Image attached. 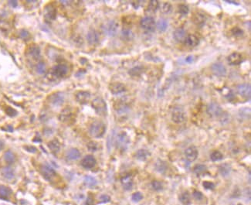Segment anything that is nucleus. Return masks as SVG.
<instances>
[{
	"instance_id": "obj_49",
	"label": "nucleus",
	"mask_w": 251,
	"mask_h": 205,
	"mask_svg": "<svg viewBox=\"0 0 251 205\" xmlns=\"http://www.w3.org/2000/svg\"><path fill=\"white\" fill-rule=\"evenodd\" d=\"M114 141H115V139H114V133H112L111 134V136L108 137V150H111V146H112V145H113V143L114 142Z\"/></svg>"
},
{
	"instance_id": "obj_53",
	"label": "nucleus",
	"mask_w": 251,
	"mask_h": 205,
	"mask_svg": "<svg viewBox=\"0 0 251 205\" xmlns=\"http://www.w3.org/2000/svg\"><path fill=\"white\" fill-rule=\"evenodd\" d=\"M86 205H94V199H93V198L91 196H88V198H87V201H86Z\"/></svg>"
},
{
	"instance_id": "obj_8",
	"label": "nucleus",
	"mask_w": 251,
	"mask_h": 205,
	"mask_svg": "<svg viewBox=\"0 0 251 205\" xmlns=\"http://www.w3.org/2000/svg\"><path fill=\"white\" fill-rule=\"evenodd\" d=\"M44 17L47 21H53L57 17V9L52 3L46 6L44 9Z\"/></svg>"
},
{
	"instance_id": "obj_40",
	"label": "nucleus",
	"mask_w": 251,
	"mask_h": 205,
	"mask_svg": "<svg viewBox=\"0 0 251 205\" xmlns=\"http://www.w3.org/2000/svg\"><path fill=\"white\" fill-rule=\"evenodd\" d=\"M144 69L141 66H137L134 67V68H131L129 71V74L131 76H139L142 74L143 72Z\"/></svg>"
},
{
	"instance_id": "obj_35",
	"label": "nucleus",
	"mask_w": 251,
	"mask_h": 205,
	"mask_svg": "<svg viewBox=\"0 0 251 205\" xmlns=\"http://www.w3.org/2000/svg\"><path fill=\"white\" fill-rule=\"evenodd\" d=\"M134 35L131 29H124L121 32V37L124 39L125 40H127V41H129V40H133L134 38Z\"/></svg>"
},
{
	"instance_id": "obj_17",
	"label": "nucleus",
	"mask_w": 251,
	"mask_h": 205,
	"mask_svg": "<svg viewBox=\"0 0 251 205\" xmlns=\"http://www.w3.org/2000/svg\"><path fill=\"white\" fill-rule=\"evenodd\" d=\"M87 40L88 43L91 45L97 44L99 42V40H100L98 33L95 29H91V30H89V32L87 33Z\"/></svg>"
},
{
	"instance_id": "obj_13",
	"label": "nucleus",
	"mask_w": 251,
	"mask_h": 205,
	"mask_svg": "<svg viewBox=\"0 0 251 205\" xmlns=\"http://www.w3.org/2000/svg\"><path fill=\"white\" fill-rule=\"evenodd\" d=\"M237 92L245 98H250L251 88L250 84H241L237 86Z\"/></svg>"
},
{
	"instance_id": "obj_27",
	"label": "nucleus",
	"mask_w": 251,
	"mask_h": 205,
	"mask_svg": "<svg viewBox=\"0 0 251 205\" xmlns=\"http://www.w3.org/2000/svg\"><path fill=\"white\" fill-rule=\"evenodd\" d=\"M155 170L160 173H165L168 170V165L166 163L161 159H158L155 163Z\"/></svg>"
},
{
	"instance_id": "obj_7",
	"label": "nucleus",
	"mask_w": 251,
	"mask_h": 205,
	"mask_svg": "<svg viewBox=\"0 0 251 205\" xmlns=\"http://www.w3.org/2000/svg\"><path fill=\"white\" fill-rule=\"evenodd\" d=\"M206 111L208 114L212 117H219V116H223V113L222 108L215 102L209 104Z\"/></svg>"
},
{
	"instance_id": "obj_18",
	"label": "nucleus",
	"mask_w": 251,
	"mask_h": 205,
	"mask_svg": "<svg viewBox=\"0 0 251 205\" xmlns=\"http://www.w3.org/2000/svg\"><path fill=\"white\" fill-rule=\"evenodd\" d=\"M75 98L77 102H79L80 104H86L87 102H88V101L90 100L91 94H90V93L87 92V91H78V92H77Z\"/></svg>"
},
{
	"instance_id": "obj_14",
	"label": "nucleus",
	"mask_w": 251,
	"mask_h": 205,
	"mask_svg": "<svg viewBox=\"0 0 251 205\" xmlns=\"http://www.w3.org/2000/svg\"><path fill=\"white\" fill-rule=\"evenodd\" d=\"M48 100L50 102L51 104L54 105H60L63 103L64 102V96L62 93L57 92L53 93L51 95L49 96Z\"/></svg>"
},
{
	"instance_id": "obj_47",
	"label": "nucleus",
	"mask_w": 251,
	"mask_h": 205,
	"mask_svg": "<svg viewBox=\"0 0 251 205\" xmlns=\"http://www.w3.org/2000/svg\"><path fill=\"white\" fill-rule=\"evenodd\" d=\"M87 149L89 151L95 152L97 151V149H98V145H97V142H90L89 143L87 144Z\"/></svg>"
},
{
	"instance_id": "obj_58",
	"label": "nucleus",
	"mask_w": 251,
	"mask_h": 205,
	"mask_svg": "<svg viewBox=\"0 0 251 205\" xmlns=\"http://www.w3.org/2000/svg\"><path fill=\"white\" fill-rule=\"evenodd\" d=\"M6 131L12 132V127L10 126V125H8V126H6Z\"/></svg>"
},
{
	"instance_id": "obj_38",
	"label": "nucleus",
	"mask_w": 251,
	"mask_h": 205,
	"mask_svg": "<svg viewBox=\"0 0 251 205\" xmlns=\"http://www.w3.org/2000/svg\"><path fill=\"white\" fill-rule=\"evenodd\" d=\"M159 2L156 1V0H152V1L150 2L149 4H148L147 10H148V12H151V13H154V12H155L156 11H157V9H159Z\"/></svg>"
},
{
	"instance_id": "obj_51",
	"label": "nucleus",
	"mask_w": 251,
	"mask_h": 205,
	"mask_svg": "<svg viewBox=\"0 0 251 205\" xmlns=\"http://www.w3.org/2000/svg\"><path fill=\"white\" fill-rule=\"evenodd\" d=\"M99 200H100V203H101V204H104V203L109 202V201H111V198H110L108 195L103 194L100 197Z\"/></svg>"
},
{
	"instance_id": "obj_3",
	"label": "nucleus",
	"mask_w": 251,
	"mask_h": 205,
	"mask_svg": "<svg viewBox=\"0 0 251 205\" xmlns=\"http://www.w3.org/2000/svg\"><path fill=\"white\" fill-rule=\"evenodd\" d=\"M116 146L121 151H125L128 149L130 143V139L128 135L125 133H121L116 136Z\"/></svg>"
},
{
	"instance_id": "obj_50",
	"label": "nucleus",
	"mask_w": 251,
	"mask_h": 205,
	"mask_svg": "<svg viewBox=\"0 0 251 205\" xmlns=\"http://www.w3.org/2000/svg\"><path fill=\"white\" fill-rule=\"evenodd\" d=\"M193 197H194V198L196 201H202L204 198L202 193H201L200 191H197V190L194 191V193H193Z\"/></svg>"
},
{
	"instance_id": "obj_25",
	"label": "nucleus",
	"mask_w": 251,
	"mask_h": 205,
	"mask_svg": "<svg viewBox=\"0 0 251 205\" xmlns=\"http://www.w3.org/2000/svg\"><path fill=\"white\" fill-rule=\"evenodd\" d=\"M150 156H151V153L147 150H144V149L138 150L137 153H135V157L141 161H145Z\"/></svg>"
},
{
	"instance_id": "obj_30",
	"label": "nucleus",
	"mask_w": 251,
	"mask_h": 205,
	"mask_svg": "<svg viewBox=\"0 0 251 205\" xmlns=\"http://www.w3.org/2000/svg\"><path fill=\"white\" fill-rule=\"evenodd\" d=\"M193 22L196 23L197 26H202L203 24H205L206 23V16L202 14L199 13V12H197V13L193 15Z\"/></svg>"
},
{
	"instance_id": "obj_60",
	"label": "nucleus",
	"mask_w": 251,
	"mask_h": 205,
	"mask_svg": "<svg viewBox=\"0 0 251 205\" xmlns=\"http://www.w3.org/2000/svg\"><path fill=\"white\" fill-rule=\"evenodd\" d=\"M237 205H243V204H238Z\"/></svg>"
},
{
	"instance_id": "obj_59",
	"label": "nucleus",
	"mask_w": 251,
	"mask_h": 205,
	"mask_svg": "<svg viewBox=\"0 0 251 205\" xmlns=\"http://www.w3.org/2000/svg\"><path fill=\"white\" fill-rule=\"evenodd\" d=\"M3 146H4V144L2 141H0V150H2L3 149Z\"/></svg>"
},
{
	"instance_id": "obj_22",
	"label": "nucleus",
	"mask_w": 251,
	"mask_h": 205,
	"mask_svg": "<svg viewBox=\"0 0 251 205\" xmlns=\"http://www.w3.org/2000/svg\"><path fill=\"white\" fill-rule=\"evenodd\" d=\"M28 54L34 60H38L40 57V50L36 45H32L28 49Z\"/></svg>"
},
{
	"instance_id": "obj_33",
	"label": "nucleus",
	"mask_w": 251,
	"mask_h": 205,
	"mask_svg": "<svg viewBox=\"0 0 251 205\" xmlns=\"http://www.w3.org/2000/svg\"><path fill=\"white\" fill-rule=\"evenodd\" d=\"M219 170L220 174L222 175L223 177H227L228 176L230 173V171H231V167L230 165L227 164H223L222 165H220L219 167Z\"/></svg>"
},
{
	"instance_id": "obj_19",
	"label": "nucleus",
	"mask_w": 251,
	"mask_h": 205,
	"mask_svg": "<svg viewBox=\"0 0 251 205\" xmlns=\"http://www.w3.org/2000/svg\"><path fill=\"white\" fill-rule=\"evenodd\" d=\"M243 60L244 58H243L242 54L237 52L233 53L228 57V62L230 65L240 64V63H242Z\"/></svg>"
},
{
	"instance_id": "obj_26",
	"label": "nucleus",
	"mask_w": 251,
	"mask_h": 205,
	"mask_svg": "<svg viewBox=\"0 0 251 205\" xmlns=\"http://www.w3.org/2000/svg\"><path fill=\"white\" fill-rule=\"evenodd\" d=\"M48 147H49V150H50L52 153H57L60 151V144L59 142V141L57 139H54L53 140L49 141L48 142Z\"/></svg>"
},
{
	"instance_id": "obj_45",
	"label": "nucleus",
	"mask_w": 251,
	"mask_h": 205,
	"mask_svg": "<svg viewBox=\"0 0 251 205\" xmlns=\"http://www.w3.org/2000/svg\"><path fill=\"white\" fill-rule=\"evenodd\" d=\"M172 11V5L169 2L163 3L162 6V12L165 14H168Z\"/></svg>"
},
{
	"instance_id": "obj_43",
	"label": "nucleus",
	"mask_w": 251,
	"mask_h": 205,
	"mask_svg": "<svg viewBox=\"0 0 251 205\" xmlns=\"http://www.w3.org/2000/svg\"><path fill=\"white\" fill-rule=\"evenodd\" d=\"M151 185L153 190H155V191H160V190H162L163 189V185H162V184L160 181H153L151 182Z\"/></svg>"
},
{
	"instance_id": "obj_6",
	"label": "nucleus",
	"mask_w": 251,
	"mask_h": 205,
	"mask_svg": "<svg viewBox=\"0 0 251 205\" xmlns=\"http://www.w3.org/2000/svg\"><path fill=\"white\" fill-rule=\"evenodd\" d=\"M141 26L147 32H152L155 28V22L152 16L147 15L141 20Z\"/></svg>"
},
{
	"instance_id": "obj_10",
	"label": "nucleus",
	"mask_w": 251,
	"mask_h": 205,
	"mask_svg": "<svg viewBox=\"0 0 251 205\" xmlns=\"http://www.w3.org/2000/svg\"><path fill=\"white\" fill-rule=\"evenodd\" d=\"M41 173L43 174V177L48 181H50L56 175V173L53 169L50 166L48 165V164H44V165L42 166Z\"/></svg>"
},
{
	"instance_id": "obj_12",
	"label": "nucleus",
	"mask_w": 251,
	"mask_h": 205,
	"mask_svg": "<svg viewBox=\"0 0 251 205\" xmlns=\"http://www.w3.org/2000/svg\"><path fill=\"white\" fill-rule=\"evenodd\" d=\"M211 70L213 74L218 77H223L227 74V69L221 63H215L211 66Z\"/></svg>"
},
{
	"instance_id": "obj_46",
	"label": "nucleus",
	"mask_w": 251,
	"mask_h": 205,
	"mask_svg": "<svg viewBox=\"0 0 251 205\" xmlns=\"http://www.w3.org/2000/svg\"><path fill=\"white\" fill-rule=\"evenodd\" d=\"M131 199L134 202H139V201H142L143 199V195L142 194V193L140 192H136V193L133 194L132 197H131Z\"/></svg>"
},
{
	"instance_id": "obj_20",
	"label": "nucleus",
	"mask_w": 251,
	"mask_h": 205,
	"mask_svg": "<svg viewBox=\"0 0 251 205\" xmlns=\"http://www.w3.org/2000/svg\"><path fill=\"white\" fill-rule=\"evenodd\" d=\"M121 182L123 188L125 190H130L132 189L133 187V179L131 175H126L124 176L121 179Z\"/></svg>"
},
{
	"instance_id": "obj_37",
	"label": "nucleus",
	"mask_w": 251,
	"mask_h": 205,
	"mask_svg": "<svg viewBox=\"0 0 251 205\" xmlns=\"http://www.w3.org/2000/svg\"><path fill=\"white\" fill-rule=\"evenodd\" d=\"M11 193L12 191L9 187L6 186H0V197L2 198H5V199L8 198L11 195Z\"/></svg>"
},
{
	"instance_id": "obj_42",
	"label": "nucleus",
	"mask_w": 251,
	"mask_h": 205,
	"mask_svg": "<svg viewBox=\"0 0 251 205\" xmlns=\"http://www.w3.org/2000/svg\"><path fill=\"white\" fill-rule=\"evenodd\" d=\"M36 72L40 74H45L46 71V64H45L43 62H39L36 64Z\"/></svg>"
},
{
	"instance_id": "obj_21",
	"label": "nucleus",
	"mask_w": 251,
	"mask_h": 205,
	"mask_svg": "<svg viewBox=\"0 0 251 205\" xmlns=\"http://www.w3.org/2000/svg\"><path fill=\"white\" fill-rule=\"evenodd\" d=\"M185 43L187 46H189V47H194V46H196L199 43V40L196 36L193 35V34H191V35H189L185 37Z\"/></svg>"
},
{
	"instance_id": "obj_24",
	"label": "nucleus",
	"mask_w": 251,
	"mask_h": 205,
	"mask_svg": "<svg viewBox=\"0 0 251 205\" xmlns=\"http://www.w3.org/2000/svg\"><path fill=\"white\" fill-rule=\"evenodd\" d=\"M185 37H186V31L184 29H182V28L177 29L174 32V38L177 41H183V40H185Z\"/></svg>"
},
{
	"instance_id": "obj_5",
	"label": "nucleus",
	"mask_w": 251,
	"mask_h": 205,
	"mask_svg": "<svg viewBox=\"0 0 251 205\" xmlns=\"http://www.w3.org/2000/svg\"><path fill=\"white\" fill-rule=\"evenodd\" d=\"M118 29V23L114 20H111L105 23L103 26V30L105 34L109 37H114L116 35Z\"/></svg>"
},
{
	"instance_id": "obj_11",
	"label": "nucleus",
	"mask_w": 251,
	"mask_h": 205,
	"mask_svg": "<svg viewBox=\"0 0 251 205\" xmlns=\"http://www.w3.org/2000/svg\"><path fill=\"white\" fill-rule=\"evenodd\" d=\"M199 155V152H198L197 148L196 146H189L187 148L185 151V159L189 161V162H193L196 160L198 157Z\"/></svg>"
},
{
	"instance_id": "obj_34",
	"label": "nucleus",
	"mask_w": 251,
	"mask_h": 205,
	"mask_svg": "<svg viewBox=\"0 0 251 205\" xmlns=\"http://www.w3.org/2000/svg\"><path fill=\"white\" fill-rule=\"evenodd\" d=\"M206 171H207L206 166L203 165V164H198V165H196L194 167V169H193V172H194L195 174H196L197 176H201V175L204 174Z\"/></svg>"
},
{
	"instance_id": "obj_44",
	"label": "nucleus",
	"mask_w": 251,
	"mask_h": 205,
	"mask_svg": "<svg viewBox=\"0 0 251 205\" xmlns=\"http://www.w3.org/2000/svg\"><path fill=\"white\" fill-rule=\"evenodd\" d=\"M179 12L181 15H186L189 13V9L188 6H186V5L181 4L179 6Z\"/></svg>"
},
{
	"instance_id": "obj_2",
	"label": "nucleus",
	"mask_w": 251,
	"mask_h": 205,
	"mask_svg": "<svg viewBox=\"0 0 251 205\" xmlns=\"http://www.w3.org/2000/svg\"><path fill=\"white\" fill-rule=\"evenodd\" d=\"M92 107L95 110L97 114L102 116H104L107 115V111H108L107 104L105 101L101 98L98 97L94 99L92 102Z\"/></svg>"
},
{
	"instance_id": "obj_31",
	"label": "nucleus",
	"mask_w": 251,
	"mask_h": 205,
	"mask_svg": "<svg viewBox=\"0 0 251 205\" xmlns=\"http://www.w3.org/2000/svg\"><path fill=\"white\" fill-rule=\"evenodd\" d=\"M179 198V201H180V202L182 203L183 205L191 204V203H192L191 197H190V194L187 191L183 192L182 194H181Z\"/></svg>"
},
{
	"instance_id": "obj_23",
	"label": "nucleus",
	"mask_w": 251,
	"mask_h": 205,
	"mask_svg": "<svg viewBox=\"0 0 251 205\" xmlns=\"http://www.w3.org/2000/svg\"><path fill=\"white\" fill-rule=\"evenodd\" d=\"M80 156H81V154H80V152L78 150H77V149H71L66 153V158L67 160L74 161L78 159L80 157Z\"/></svg>"
},
{
	"instance_id": "obj_29",
	"label": "nucleus",
	"mask_w": 251,
	"mask_h": 205,
	"mask_svg": "<svg viewBox=\"0 0 251 205\" xmlns=\"http://www.w3.org/2000/svg\"><path fill=\"white\" fill-rule=\"evenodd\" d=\"M2 175L6 178V180H12L14 178V171L11 167H4L2 170Z\"/></svg>"
},
{
	"instance_id": "obj_48",
	"label": "nucleus",
	"mask_w": 251,
	"mask_h": 205,
	"mask_svg": "<svg viewBox=\"0 0 251 205\" xmlns=\"http://www.w3.org/2000/svg\"><path fill=\"white\" fill-rule=\"evenodd\" d=\"M202 186L206 190H213L215 188V184L213 183L210 182V181H204L202 183Z\"/></svg>"
},
{
	"instance_id": "obj_41",
	"label": "nucleus",
	"mask_w": 251,
	"mask_h": 205,
	"mask_svg": "<svg viewBox=\"0 0 251 205\" xmlns=\"http://www.w3.org/2000/svg\"><path fill=\"white\" fill-rule=\"evenodd\" d=\"M223 156L222 153L219 151H214L211 153L210 155V159L213 162H216V161H219L221 159H223Z\"/></svg>"
},
{
	"instance_id": "obj_52",
	"label": "nucleus",
	"mask_w": 251,
	"mask_h": 205,
	"mask_svg": "<svg viewBox=\"0 0 251 205\" xmlns=\"http://www.w3.org/2000/svg\"><path fill=\"white\" fill-rule=\"evenodd\" d=\"M6 113H7V115H9V116H12H12H15V115L17 114L16 111L14 110L12 108H11V107H8V108L6 109Z\"/></svg>"
},
{
	"instance_id": "obj_9",
	"label": "nucleus",
	"mask_w": 251,
	"mask_h": 205,
	"mask_svg": "<svg viewBox=\"0 0 251 205\" xmlns=\"http://www.w3.org/2000/svg\"><path fill=\"white\" fill-rule=\"evenodd\" d=\"M53 75L57 78L65 77L68 73V68L65 64H57L52 69Z\"/></svg>"
},
{
	"instance_id": "obj_1",
	"label": "nucleus",
	"mask_w": 251,
	"mask_h": 205,
	"mask_svg": "<svg viewBox=\"0 0 251 205\" xmlns=\"http://www.w3.org/2000/svg\"><path fill=\"white\" fill-rule=\"evenodd\" d=\"M106 131V125L100 121H95L91 125L89 133L92 137L101 138Z\"/></svg>"
},
{
	"instance_id": "obj_39",
	"label": "nucleus",
	"mask_w": 251,
	"mask_h": 205,
	"mask_svg": "<svg viewBox=\"0 0 251 205\" xmlns=\"http://www.w3.org/2000/svg\"><path fill=\"white\" fill-rule=\"evenodd\" d=\"M168 27V22L165 19H160L157 23V28L159 31H165Z\"/></svg>"
},
{
	"instance_id": "obj_16",
	"label": "nucleus",
	"mask_w": 251,
	"mask_h": 205,
	"mask_svg": "<svg viewBox=\"0 0 251 205\" xmlns=\"http://www.w3.org/2000/svg\"><path fill=\"white\" fill-rule=\"evenodd\" d=\"M109 89L111 92L114 94H121L126 91V88L125 85L121 83H118V82H115V83H112L111 85H110Z\"/></svg>"
},
{
	"instance_id": "obj_56",
	"label": "nucleus",
	"mask_w": 251,
	"mask_h": 205,
	"mask_svg": "<svg viewBox=\"0 0 251 205\" xmlns=\"http://www.w3.org/2000/svg\"><path fill=\"white\" fill-rule=\"evenodd\" d=\"M193 60H194V57L193 56H189L185 59V61L188 62V63H192V62H193Z\"/></svg>"
},
{
	"instance_id": "obj_4",
	"label": "nucleus",
	"mask_w": 251,
	"mask_h": 205,
	"mask_svg": "<svg viewBox=\"0 0 251 205\" xmlns=\"http://www.w3.org/2000/svg\"><path fill=\"white\" fill-rule=\"evenodd\" d=\"M172 119L176 123H182L185 122L186 119V114L183 108L181 107H176L173 109L172 114Z\"/></svg>"
},
{
	"instance_id": "obj_54",
	"label": "nucleus",
	"mask_w": 251,
	"mask_h": 205,
	"mask_svg": "<svg viewBox=\"0 0 251 205\" xmlns=\"http://www.w3.org/2000/svg\"><path fill=\"white\" fill-rule=\"evenodd\" d=\"M233 31H235V32H233V34H234L235 36H238V35H242L243 34V30L242 29H239V28H235V29H233Z\"/></svg>"
},
{
	"instance_id": "obj_55",
	"label": "nucleus",
	"mask_w": 251,
	"mask_h": 205,
	"mask_svg": "<svg viewBox=\"0 0 251 205\" xmlns=\"http://www.w3.org/2000/svg\"><path fill=\"white\" fill-rule=\"evenodd\" d=\"M20 37H21L23 39H26L27 37H29V34L27 31L23 30V31H21V33H20Z\"/></svg>"
},
{
	"instance_id": "obj_36",
	"label": "nucleus",
	"mask_w": 251,
	"mask_h": 205,
	"mask_svg": "<svg viewBox=\"0 0 251 205\" xmlns=\"http://www.w3.org/2000/svg\"><path fill=\"white\" fill-rule=\"evenodd\" d=\"M15 155L10 150H8L4 153V159L7 164H12L15 162Z\"/></svg>"
},
{
	"instance_id": "obj_57",
	"label": "nucleus",
	"mask_w": 251,
	"mask_h": 205,
	"mask_svg": "<svg viewBox=\"0 0 251 205\" xmlns=\"http://www.w3.org/2000/svg\"><path fill=\"white\" fill-rule=\"evenodd\" d=\"M9 5L12 6V7H16L17 6V2L16 1H9Z\"/></svg>"
},
{
	"instance_id": "obj_32",
	"label": "nucleus",
	"mask_w": 251,
	"mask_h": 205,
	"mask_svg": "<svg viewBox=\"0 0 251 205\" xmlns=\"http://www.w3.org/2000/svg\"><path fill=\"white\" fill-rule=\"evenodd\" d=\"M83 183H84L85 186H87L89 188H93L97 185V182L94 177L91 176H86L83 180Z\"/></svg>"
},
{
	"instance_id": "obj_15",
	"label": "nucleus",
	"mask_w": 251,
	"mask_h": 205,
	"mask_svg": "<svg viewBox=\"0 0 251 205\" xmlns=\"http://www.w3.org/2000/svg\"><path fill=\"white\" fill-rule=\"evenodd\" d=\"M95 165H96V159L93 156H91V155H87V156H86L81 161L82 167L85 169H87V170L92 169L93 167H94Z\"/></svg>"
},
{
	"instance_id": "obj_28",
	"label": "nucleus",
	"mask_w": 251,
	"mask_h": 205,
	"mask_svg": "<svg viewBox=\"0 0 251 205\" xmlns=\"http://www.w3.org/2000/svg\"><path fill=\"white\" fill-rule=\"evenodd\" d=\"M71 116H72V113H71L70 109V108H65L60 113V116H59V119L61 122H66L70 119Z\"/></svg>"
}]
</instances>
